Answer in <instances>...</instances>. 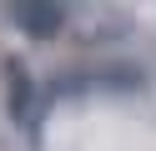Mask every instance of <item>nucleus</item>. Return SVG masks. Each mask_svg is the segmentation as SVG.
Listing matches in <instances>:
<instances>
[{
  "label": "nucleus",
  "instance_id": "obj_1",
  "mask_svg": "<svg viewBox=\"0 0 156 151\" xmlns=\"http://www.w3.org/2000/svg\"><path fill=\"white\" fill-rule=\"evenodd\" d=\"M10 20L25 30V35H35V40H51V35L66 30V10H61V5H35V0L10 5Z\"/></svg>",
  "mask_w": 156,
  "mask_h": 151
},
{
  "label": "nucleus",
  "instance_id": "obj_2",
  "mask_svg": "<svg viewBox=\"0 0 156 151\" xmlns=\"http://www.w3.org/2000/svg\"><path fill=\"white\" fill-rule=\"evenodd\" d=\"M5 96H10V116H30V70L20 66V60H5Z\"/></svg>",
  "mask_w": 156,
  "mask_h": 151
}]
</instances>
